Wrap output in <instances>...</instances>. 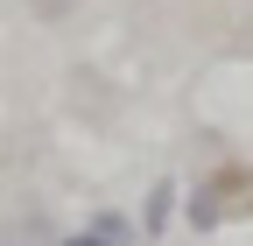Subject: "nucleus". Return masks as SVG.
I'll list each match as a JSON object with an SVG mask.
<instances>
[{
  "instance_id": "3",
  "label": "nucleus",
  "mask_w": 253,
  "mask_h": 246,
  "mask_svg": "<svg viewBox=\"0 0 253 246\" xmlns=\"http://www.w3.org/2000/svg\"><path fill=\"white\" fill-rule=\"evenodd\" d=\"M169 218H176V183H155V197H148V211H141V225H148V232H162Z\"/></svg>"
},
{
  "instance_id": "1",
  "label": "nucleus",
  "mask_w": 253,
  "mask_h": 246,
  "mask_svg": "<svg viewBox=\"0 0 253 246\" xmlns=\"http://www.w3.org/2000/svg\"><path fill=\"white\" fill-rule=\"evenodd\" d=\"M239 190H253V169H218V176H204L197 190H190V225L211 232V225L239 204Z\"/></svg>"
},
{
  "instance_id": "2",
  "label": "nucleus",
  "mask_w": 253,
  "mask_h": 246,
  "mask_svg": "<svg viewBox=\"0 0 253 246\" xmlns=\"http://www.w3.org/2000/svg\"><path fill=\"white\" fill-rule=\"evenodd\" d=\"M56 246H134V225H126L120 211H91V218L71 239H56Z\"/></svg>"
},
{
  "instance_id": "4",
  "label": "nucleus",
  "mask_w": 253,
  "mask_h": 246,
  "mask_svg": "<svg viewBox=\"0 0 253 246\" xmlns=\"http://www.w3.org/2000/svg\"><path fill=\"white\" fill-rule=\"evenodd\" d=\"M84 7V0H28V14H36V21H71Z\"/></svg>"
}]
</instances>
